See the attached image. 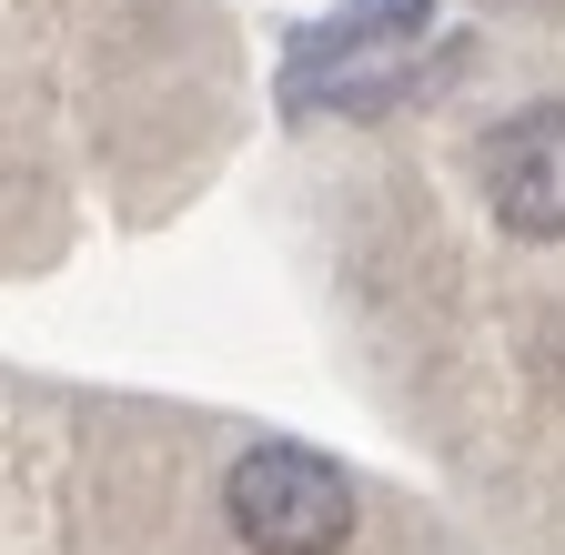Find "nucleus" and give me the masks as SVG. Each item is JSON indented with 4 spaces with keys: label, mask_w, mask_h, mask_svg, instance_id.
Instances as JSON below:
<instances>
[{
    "label": "nucleus",
    "mask_w": 565,
    "mask_h": 555,
    "mask_svg": "<svg viewBox=\"0 0 565 555\" xmlns=\"http://www.w3.org/2000/svg\"><path fill=\"white\" fill-rule=\"evenodd\" d=\"M424 11L435 0H343V11L294 51V82H333L343 61H364V51H394V41H414L424 31Z\"/></svg>",
    "instance_id": "3"
},
{
    "label": "nucleus",
    "mask_w": 565,
    "mask_h": 555,
    "mask_svg": "<svg viewBox=\"0 0 565 555\" xmlns=\"http://www.w3.org/2000/svg\"><path fill=\"white\" fill-rule=\"evenodd\" d=\"M223 515L253 555H333L353 535V474L313 445H253L223 474Z\"/></svg>",
    "instance_id": "1"
},
{
    "label": "nucleus",
    "mask_w": 565,
    "mask_h": 555,
    "mask_svg": "<svg viewBox=\"0 0 565 555\" xmlns=\"http://www.w3.org/2000/svg\"><path fill=\"white\" fill-rule=\"evenodd\" d=\"M484 213L515 243H565V102H525L475 142Z\"/></svg>",
    "instance_id": "2"
}]
</instances>
